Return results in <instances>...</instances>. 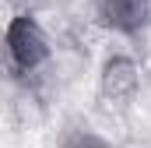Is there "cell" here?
Segmentation results:
<instances>
[{"label": "cell", "instance_id": "cell-1", "mask_svg": "<svg viewBox=\"0 0 151 148\" xmlns=\"http://www.w3.org/2000/svg\"><path fill=\"white\" fill-rule=\"evenodd\" d=\"M4 46H7L11 64L21 74L35 71V67H42V64L49 60V36H46V28L39 25V18L28 14V11H18V14L11 18V25H7V32H4Z\"/></svg>", "mask_w": 151, "mask_h": 148}, {"label": "cell", "instance_id": "cell-2", "mask_svg": "<svg viewBox=\"0 0 151 148\" xmlns=\"http://www.w3.org/2000/svg\"><path fill=\"white\" fill-rule=\"evenodd\" d=\"M141 88V64L127 53L106 57L102 71H99V95L106 102H130Z\"/></svg>", "mask_w": 151, "mask_h": 148}, {"label": "cell", "instance_id": "cell-3", "mask_svg": "<svg viewBox=\"0 0 151 148\" xmlns=\"http://www.w3.org/2000/svg\"><path fill=\"white\" fill-rule=\"evenodd\" d=\"M99 21L119 36H141L151 25V0H99Z\"/></svg>", "mask_w": 151, "mask_h": 148}, {"label": "cell", "instance_id": "cell-4", "mask_svg": "<svg viewBox=\"0 0 151 148\" xmlns=\"http://www.w3.org/2000/svg\"><path fill=\"white\" fill-rule=\"evenodd\" d=\"M60 148H113L106 138H99V134H91V131H77V134H70L67 141Z\"/></svg>", "mask_w": 151, "mask_h": 148}]
</instances>
